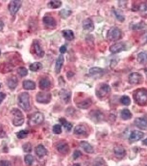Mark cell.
Listing matches in <instances>:
<instances>
[{
	"label": "cell",
	"mask_w": 147,
	"mask_h": 166,
	"mask_svg": "<svg viewBox=\"0 0 147 166\" xmlns=\"http://www.w3.org/2000/svg\"><path fill=\"white\" fill-rule=\"evenodd\" d=\"M29 134V131L28 130H21L17 133V137L19 139H23L27 137Z\"/></svg>",
	"instance_id": "cell-43"
},
{
	"label": "cell",
	"mask_w": 147,
	"mask_h": 166,
	"mask_svg": "<svg viewBox=\"0 0 147 166\" xmlns=\"http://www.w3.org/2000/svg\"><path fill=\"white\" fill-rule=\"evenodd\" d=\"M59 122L64 127V128L67 130V131H71V130L73 128V125L70 122H69L65 118H64V117L60 118Z\"/></svg>",
	"instance_id": "cell-35"
},
{
	"label": "cell",
	"mask_w": 147,
	"mask_h": 166,
	"mask_svg": "<svg viewBox=\"0 0 147 166\" xmlns=\"http://www.w3.org/2000/svg\"><path fill=\"white\" fill-rule=\"evenodd\" d=\"M143 75L138 73H132L130 75L128 81L131 85H140L143 82Z\"/></svg>",
	"instance_id": "cell-8"
},
{
	"label": "cell",
	"mask_w": 147,
	"mask_h": 166,
	"mask_svg": "<svg viewBox=\"0 0 147 166\" xmlns=\"http://www.w3.org/2000/svg\"><path fill=\"white\" fill-rule=\"evenodd\" d=\"M25 162L27 166H32L33 163L34 162V158H33V155H29V154L26 155L25 157Z\"/></svg>",
	"instance_id": "cell-42"
},
{
	"label": "cell",
	"mask_w": 147,
	"mask_h": 166,
	"mask_svg": "<svg viewBox=\"0 0 147 166\" xmlns=\"http://www.w3.org/2000/svg\"><path fill=\"white\" fill-rule=\"evenodd\" d=\"M73 166H80V164L79 163H75Z\"/></svg>",
	"instance_id": "cell-56"
},
{
	"label": "cell",
	"mask_w": 147,
	"mask_h": 166,
	"mask_svg": "<svg viewBox=\"0 0 147 166\" xmlns=\"http://www.w3.org/2000/svg\"><path fill=\"white\" fill-rule=\"evenodd\" d=\"M90 116L91 120L94 122H100L103 120L104 114L99 110H92L90 113Z\"/></svg>",
	"instance_id": "cell-17"
},
{
	"label": "cell",
	"mask_w": 147,
	"mask_h": 166,
	"mask_svg": "<svg viewBox=\"0 0 147 166\" xmlns=\"http://www.w3.org/2000/svg\"><path fill=\"white\" fill-rule=\"evenodd\" d=\"M29 68L30 71L35 72V71H38L41 70L43 68V65L40 62H34L33 63H32L29 65Z\"/></svg>",
	"instance_id": "cell-34"
},
{
	"label": "cell",
	"mask_w": 147,
	"mask_h": 166,
	"mask_svg": "<svg viewBox=\"0 0 147 166\" xmlns=\"http://www.w3.org/2000/svg\"><path fill=\"white\" fill-rule=\"evenodd\" d=\"M126 46L123 43H117L111 46L109 48V50L111 53L112 54H117L120 53L123 50H125Z\"/></svg>",
	"instance_id": "cell-16"
},
{
	"label": "cell",
	"mask_w": 147,
	"mask_h": 166,
	"mask_svg": "<svg viewBox=\"0 0 147 166\" xmlns=\"http://www.w3.org/2000/svg\"><path fill=\"white\" fill-rule=\"evenodd\" d=\"M17 73L22 77H26L28 74V71L26 68L21 67L17 69Z\"/></svg>",
	"instance_id": "cell-40"
},
{
	"label": "cell",
	"mask_w": 147,
	"mask_h": 166,
	"mask_svg": "<svg viewBox=\"0 0 147 166\" xmlns=\"http://www.w3.org/2000/svg\"><path fill=\"white\" fill-rule=\"evenodd\" d=\"M51 87V81L49 78H42L39 81V88L42 90H47Z\"/></svg>",
	"instance_id": "cell-18"
},
{
	"label": "cell",
	"mask_w": 147,
	"mask_h": 166,
	"mask_svg": "<svg viewBox=\"0 0 147 166\" xmlns=\"http://www.w3.org/2000/svg\"></svg>",
	"instance_id": "cell-59"
},
{
	"label": "cell",
	"mask_w": 147,
	"mask_h": 166,
	"mask_svg": "<svg viewBox=\"0 0 147 166\" xmlns=\"http://www.w3.org/2000/svg\"><path fill=\"white\" fill-rule=\"evenodd\" d=\"M82 155V153L79 150H76L73 153V158L74 159H76L80 157L81 155Z\"/></svg>",
	"instance_id": "cell-48"
},
{
	"label": "cell",
	"mask_w": 147,
	"mask_h": 166,
	"mask_svg": "<svg viewBox=\"0 0 147 166\" xmlns=\"http://www.w3.org/2000/svg\"><path fill=\"white\" fill-rule=\"evenodd\" d=\"M74 133L76 135H86L87 134V130L84 126L79 125L75 127Z\"/></svg>",
	"instance_id": "cell-30"
},
{
	"label": "cell",
	"mask_w": 147,
	"mask_h": 166,
	"mask_svg": "<svg viewBox=\"0 0 147 166\" xmlns=\"http://www.w3.org/2000/svg\"><path fill=\"white\" fill-rule=\"evenodd\" d=\"M121 117L124 120H128L132 117V114L130 110L124 109L121 111Z\"/></svg>",
	"instance_id": "cell-36"
},
{
	"label": "cell",
	"mask_w": 147,
	"mask_h": 166,
	"mask_svg": "<svg viewBox=\"0 0 147 166\" xmlns=\"http://www.w3.org/2000/svg\"><path fill=\"white\" fill-rule=\"evenodd\" d=\"M44 120L43 113L40 112H36L32 115L28 121L29 125L31 126H35L42 124Z\"/></svg>",
	"instance_id": "cell-6"
},
{
	"label": "cell",
	"mask_w": 147,
	"mask_h": 166,
	"mask_svg": "<svg viewBox=\"0 0 147 166\" xmlns=\"http://www.w3.org/2000/svg\"><path fill=\"white\" fill-rule=\"evenodd\" d=\"M6 83L8 87L10 89V90H14V89L17 88L18 83L17 78L16 75H11L7 77Z\"/></svg>",
	"instance_id": "cell-14"
},
{
	"label": "cell",
	"mask_w": 147,
	"mask_h": 166,
	"mask_svg": "<svg viewBox=\"0 0 147 166\" xmlns=\"http://www.w3.org/2000/svg\"><path fill=\"white\" fill-rule=\"evenodd\" d=\"M0 166H11L10 161L7 160L0 161Z\"/></svg>",
	"instance_id": "cell-49"
},
{
	"label": "cell",
	"mask_w": 147,
	"mask_h": 166,
	"mask_svg": "<svg viewBox=\"0 0 147 166\" xmlns=\"http://www.w3.org/2000/svg\"><path fill=\"white\" fill-rule=\"evenodd\" d=\"M23 88L26 90H33L36 88V84L34 81L31 80H26L23 82Z\"/></svg>",
	"instance_id": "cell-26"
},
{
	"label": "cell",
	"mask_w": 147,
	"mask_h": 166,
	"mask_svg": "<svg viewBox=\"0 0 147 166\" xmlns=\"http://www.w3.org/2000/svg\"><path fill=\"white\" fill-rule=\"evenodd\" d=\"M56 149L58 152L63 155H67L70 152V147L67 142L61 141L56 145Z\"/></svg>",
	"instance_id": "cell-11"
},
{
	"label": "cell",
	"mask_w": 147,
	"mask_h": 166,
	"mask_svg": "<svg viewBox=\"0 0 147 166\" xmlns=\"http://www.w3.org/2000/svg\"><path fill=\"white\" fill-rule=\"evenodd\" d=\"M52 100V95L46 92H38L36 95V101L37 103L43 104H47Z\"/></svg>",
	"instance_id": "cell-7"
},
{
	"label": "cell",
	"mask_w": 147,
	"mask_h": 166,
	"mask_svg": "<svg viewBox=\"0 0 147 166\" xmlns=\"http://www.w3.org/2000/svg\"><path fill=\"white\" fill-rule=\"evenodd\" d=\"M67 47L65 46V45H63V46H62L60 47V48L59 49V51L61 53V54H64V53H66V52H67Z\"/></svg>",
	"instance_id": "cell-51"
},
{
	"label": "cell",
	"mask_w": 147,
	"mask_h": 166,
	"mask_svg": "<svg viewBox=\"0 0 147 166\" xmlns=\"http://www.w3.org/2000/svg\"><path fill=\"white\" fill-rule=\"evenodd\" d=\"M134 123L136 127L140 130H147V117H138L136 118Z\"/></svg>",
	"instance_id": "cell-15"
},
{
	"label": "cell",
	"mask_w": 147,
	"mask_h": 166,
	"mask_svg": "<svg viewBox=\"0 0 147 166\" xmlns=\"http://www.w3.org/2000/svg\"><path fill=\"white\" fill-rule=\"evenodd\" d=\"M144 27V25L143 23L140 22L139 23H136V24L133 25L132 29L133 30H140V29H143Z\"/></svg>",
	"instance_id": "cell-46"
},
{
	"label": "cell",
	"mask_w": 147,
	"mask_h": 166,
	"mask_svg": "<svg viewBox=\"0 0 147 166\" xmlns=\"http://www.w3.org/2000/svg\"><path fill=\"white\" fill-rule=\"evenodd\" d=\"M82 27L84 30L88 31V32H91L94 31V22L91 20V19L88 18L84 20V21L82 22Z\"/></svg>",
	"instance_id": "cell-21"
},
{
	"label": "cell",
	"mask_w": 147,
	"mask_h": 166,
	"mask_svg": "<svg viewBox=\"0 0 147 166\" xmlns=\"http://www.w3.org/2000/svg\"><path fill=\"white\" fill-rule=\"evenodd\" d=\"M60 99L65 104H68L70 102L71 96V92L68 90L65 89H62L59 93Z\"/></svg>",
	"instance_id": "cell-12"
},
{
	"label": "cell",
	"mask_w": 147,
	"mask_h": 166,
	"mask_svg": "<svg viewBox=\"0 0 147 166\" xmlns=\"http://www.w3.org/2000/svg\"><path fill=\"white\" fill-rule=\"evenodd\" d=\"M137 61L140 64L147 63V52H142L138 54Z\"/></svg>",
	"instance_id": "cell-33"
},
{
	"label": "cell",
	"mask_w": 147,
	"mask_h": 166,
	"mask_svg": "<svg viewBox=\"0 0 147 166\" xmlns=\"http://www.w3.org/2000/svg\"><path fill=\"white\" fill-rule=\"evenodd\" d=\"M120 101L121 103L125 106H129L131 103V100L130 97L127 95H123L121 97Z\"/></svg>",
	"instance_id": "cell-41"
},
{
	"label": "cell",
	"mask_w": 147,
	"mask_h": 166,
	"mask_svg": "<svg viewBox=\"0 0 147 166\" xmlns=\"http://www.w3.org/2000/svg\"><path fill=\"white\" fill-rule=\"evenodd\" d=\"M142 143H143V144L144 145L147 146V138L145 139V140H144L143 141H142Z\"/></svg>",
	"instance_id": "cell-54"
},
{
	"label": "cell",
	"mask_w": 147,
	"mask_h": 166,
	"mask_svg": "<svg viewBox=\"0 0 147 166\" xmlns=\"http://www.w3.org/2000/svg\"><path fill=\"white\" fill-rule=\"evenodd\" d=\"M74 75V73L71 72V71H69V72L67 73V77L68 78H71L72 77H73Z\"/></svg>",
	"instance_id": "cell-52"
},
{
	"label": "cell",
	"mask_w": 147,
	"mask_h": 166,
	"mask_svg": "<svg viewBox=\"0 0 147 166\" xmlns=\"http://www.w3.org/2000/svg\"><path fill=\"white\" fill-rule=\"evenodd\" d=\"M1 84H0V89H1Z\"/></svg>",
	"instance_id": "cell-58"
},
{
	"label": "cell",
	"mask_w": 147,
	"mask_h": 166,
	"mask_svg": "<svg viewBox=\"0 0 147 166\" xmlns=\"http://www.w3.org/2000/svg\"><path fill=\"white\" fill-rule=\"evenodd\" d=\"M133 98L135 102L140 106L147 104V89L144 88L137 89L133 94Z\"/></svg>",
	"instance_id": "cell-1"
},
{
	"label": "cell",
	"mask_w": 147,
	"mask_h": 166,
	"mask_svg": "<svg viewBox=\"0 0 147 166\" xmlns=\"http://www.w3.org/2000/svg\"><path fill=\"white\" fill-rule=\"evenodd\" d=\"M80 146L86 153L90 154L94 153V149L90 143H88V142L81 141L80 143Z\"/></svg>",
	"instance_id": "cell-28"
},
{
	"label": "cell",
	"mask_w": 147,
	"mask_h": 166,
	"mask_svg": "<svg viewBox=\"0 0 147 166\" xmlns=\"http://www.w3.org/2000/svg\"><path fill=\"white\" fill-rule=\"evenodd\" d=\"M11 113L14 116L12 124L15 126H21L25 122V116L21 110L17 108H14L11 111Z\"/></svg>",
	"instance_id": "cell-3"
},
{
	"label": "cell",
	"mask_w": 147,
	"mask_h": 166,
	"mask_svg": "<svg viewBox=\"0 0 147 166\" xmlns=\"http://www.w3.org/2000/svg\"><path fill=\"white\" fill-rule=\"evenodd\" d=\"M35 152L36 155L40 158H42L43 157L45 156L48 153L47 149H46V147L43 145H39L36 147Z\"/></svg>",
	"instance_id": "cell-25"
},
{
	"label": "cell",
	"mask_w": 147,
	"mask_h": 166,
	"mask_svg": "<svg viewBox=\"0 0 147 166\" xmlns=\"http://www.w3.org/2000/svg\"><path fill=\"white\" fill-rule=\"evenodd\" d=\"M111 88L107 84H100L96 90V95L100 99H104L109 95L111 92Z\"/></svg>",
	"instance_id": "cell-4"
},
{
	"label": "cell",
	"mask_w": 147,
	"mask_h": 166,
	"mask_svg": "<svg viewBox=\"0 0 147 166\" xmlns=\"http://www.w3.org/2000/svg\"><path fill=\"white\" fill-rule=\"evenodd\" d=\"M114 153L117 158L122 159L126 155V151L122 146H117L114 149Z\"/></svg>",
	"instance_id": "cell-23"
},
{
	"label": "cell",
	"mask_w": 147,
	"mask_h": 166,
	"mask_svg": "<svg viewBox=\"0 0 147 166\" xmlns=\"http://www.w3.org/2000/svg\"><path fill=\"white\" fill-rule=\"evenodd\" d=\"M22 2L19 0L11 1L8 6V9L12 16H14L21 8Z\"/></svg>",
	"instance_id": "cell-9"
},
{
	"label": "cell",
	"mask_w": 147,
	"mask_h": 166,
	"mask_svg": "<svg viewBox=\"0 0 147 166\" xmlns=\"http://www.w3.org/2000/svg\"><path fill=\"white\" fill-rule=\"evenodd\" d=\"M122 36V32L118 27H113L109 29L107 34V38L110 41H117L119 40Z\"/></svg>",
	"instance_id": "cell-5"
},
{
	"label": "cell",
	"mask_w": 147,
	"mask_h": 166,
	"mask_svg": "<svg viewBox=\"0 0 147 166\" xmlns=\"http://www.w3.org/2000/svg\"><path fill=\"white\" fill-rule=\"evenodd\" d=\"M64 62V57L63 56V54H61L58 57L56 60V65H55V71L57 74H59L62 71Z\"/></svg>",
	"instance_id": "cell-20"
},
{
	"label": "cell",
	"mask_w": 147,
	"mask_h": 166,
	"mask_svg": "<svg viewBox=\"0 0 147 166\" xmlns=\"http://www.w3.org/2000/svg\"><path fill=\"white\" fill-rule=\"evenodd\" d=\"M72 14V11L66 9H63L59 12L60 16L63 19H66L69 17Z\"/></svg>",
	"instance_id": "cell-39"
},
{
	"label": "cell",
	"mask_w": 147,
	"mask_h": 166,
	"mask_svg": "<svg viewBox=\"0 0 147 166\" xmlns=\"http://www.w3.org/2000/svg\"><path fill=\"white\" fill-rule=\"evenodd\" d=\"M104 72V71L101 68L95 67L91 68L89 70V74L91 75V77H101Z\"/></svg>",
	"instance_id": "cell-22"
},
{
	"label": "cell",
	"mask_w": 147,
	"mask_h": 166,
	"mask_svg": "<svg viewBox=\"0 0 147 166\" xmlns=\"http://www.w3.org/2000/svg\"><path fill=\"white\" fill-rule=\"evenodd\" d=\"M14 66L13 64L11 63H4L0 65V72L2 74H5L7 73L10 72L11 71H13Z\"/></svg>",
	"instance_id": "cell-27"
},
{
	"label": "cell",
	"mask_w": 147,
	"mask_h": 166,
	"mask_svg": "<svg viewBox=\"0 0 147 166\" xmlns=\"http://www.w3.org/2000/svg\"><path fill=\"white\" fill-rule=\"evenodd\" d=\"M52 132L54 134H59L62 132V126L59 124H56L52 127Z\"/></svg>",
	"instance_id": "cell-44"
},
{
	"label": "cell",
	"mask_w": 147,
	"mask_h": 166,
	"mask_svg": "<svg viewBox=\"0 0 147 166\" xmlns=\"http://www.w3.org/2000/svg\"><path fill=\"white\" fill-rule=\"evenodd\" d=\"M1 50H0V56H1Z\"/></svg>",
	"instance_id": "cell-57"
},
{
	"label": "cell",
	"mask_w": 147,
	"mask_h": 166,
	"mask_svg": "<svg viewBox=\"0 0 147 166\" xmlns=\"http://www.w3.org/2000/svg\"><path fill=\"white\" fill-rule=\"evenodd\" d=\"M62 33L64 38L68 41H73L75 38L73 31L70 29L63 30Z\"/></svg>",
	"instance_id": "cell-31"
},
{
	"label": "cell",
	"mask_w": 147,
	"mask_h": 166,
	"mask_svg": "<svg viewBox=\"0 0 147 166\" xmlns=\"http://www.w3.org/2000/svg\"><path fill=\"white\" fill-rule=\"evenodd\" d=\"M144 136V134L143 132L136 130L131 132V134H130L129 140L130 141L132 142L138 141L143 137Z\"/></svg>",
	"instance_id": "cell-19"
},
{
	"label": "cell",
	"mask_w": 147,
	"mask_h": 166,
	"mask_svg": "<svg viewBox=\"0 0 147 166\" xmlns=\"http://www.w3.org/2000/svg\"><path fill=\"white\" fill-rule=\"evenodd\" d=\"M4 23L2 21H1L0 20V31H2V29H4Z\"/></svg>",
	"instance_id": "cell-53"
},
{
	"label": "cell",
	"mask_w": 147,
	"mask_h": 166,
	"mask_svg": "<svg viewBox=\"0 0 147 166\" xmlns=\"http://www.w3.org/2000/svg\"><path fill=\"white\" fill-rule=\"evenodd\" d=\"M6 136H7V134H6V131L4 129V126L0 124V138H2L6 137Z\"/></svg>",
	"instance_id": "cell-47"
},
{
	"label": "cell",
	"mask_w": 147,
	"mask_h": 166,
	"mask_svg": "<svg viewBox=\"0 0 147 166\" xmlns=\"http://www.w3.org/2000/svg\"><path fill=\"white\" fill-rule=\"evenodd\" d=\"M62 2L59 0L50 1L48 2V4H47L48 7H49V8H52V9L59 8L62 6Z\"/></svg>",
	"instance_id": "cell-32"
},
{
	"label": "cell",
	"mask_w": 147,
	"mask_h": 166,
	"mask_svg": "<svg viewBox=\"0 0 147 166\" xmlns=\"http://www.w3.org/2000/svg\"><path fill=\"white\" fill-rule=\"evenodd\" d=\"M114 14L115 15L116 17L118 20V21L121 22H123L125 20V17L123 14L122 12L119 10H115L113 11Z\"/></svg>",
	"instance_id": "cell-38"
},
{
	"label": "cell",
	"mask_w": 147,
	"mask_h": 166,
	"mask_svg": "<svg viewBox=\"0 0 147 166\" xmlns=\"http://www.w3.org/2000/svg\"><path fill=\"white\" fill-rule=\"evenodd\" d=\"M92 100L91 99L88 98L77 103L76 105L78 108L81 109H88L92 105Z\"/></svg>",
	"instance_id": "cell-24"
},
{
	"label": "cell",
	"mask_w": 147,
	"mask_h": 166,
	"mask_svg": "<svg viewBox=\"0 0 147 166\" xmlns=\"http://www.w3.org/2000/svg\"><path fill=\"white\" fill-rule=\"evenodd\" d=\"M23 149L24 152L26 153H30L32 150V146L31 143L29 142L26 143L23 146Z\"/></svg>",
	"instance_id": "cell-45"
},
{
	"label": "cell",
	"mask_w": 147,
	"mask_h": 166,
	"mask_svg": "<svg viewBox=\"0 0 147 166\" xmlns=\"http://www.w3.org/2000/svg\"><path fill=\"white\" fill-rule=\"evenodd\" d=\"M6 97V94L3 92H0V104L3 102Z\"/></svg>",
	"instance_id": "cell-50"
},
{
	"label": "cell",
	"mask_w": 147,
	"mask_h": 166,
	"mask_svg": "<svg viewBox=\"0 0 147 166\" xmlns=\"http://www.w3.org/2000/svg\"><path fill=\"white\" fill-rule=\"evenodd\" d=\"M32 49L35 55L39 58H43L45 55V52L42 49L40 44L38 40L35 39L32 44Z\"/></svg>",
	"instance_id": "cell-10"
},
{
	"label": "cell",
	"mask_w": 147,
	"mask_h": 166,
	"mask_svg": "<svg viewBox=\"0 0 147 166\" xmlns=\"http://www.w3.org/2000/svg\"><path fill=\"white\" fill-rule=\"evenodd\" d=\"M18 106L25 111H28L31 110L30 95L27 92H23L20 93L17 98Z\"/></svg>",
	"instance_id": "cell-2"
},
{
	"label": "cell",
	"mask_w": 147,
	"mask_h": 166,
	"mask_svg": "<svg viewBox=\"0 0 147 166\" xmlns=\"http://www.w3.org/2000/svg\"><path fill=\"white\" fill-rule=\"evenodd\" d=\"M138 10L140 12L142 16L144 17H147V1L142 2L139 5Z\"/></svg>",
	"instance_id": "cell-29"
},
{
	"label": "cell",
	"mask_w": 147,
	"mask_h": 166,
	"mask_svg": "<svg viewBox=\"0 0 147 166\" xmlns=\"http://www.w3.org/2000/svg\"><path fill=\"white\" fill-rule=\"evenodd\" d=\"M92 166H108V165L103 158L97 157L94 159Z\"/></svg>",
	"instance_id": "cell-37"
},
{
	"label": "cell",
	"mask_w": 147,
	"mask_h": 166,
	"mask_svg": "<svg viewBox=\"0 0 147 166\" xmlns=\"http://www.w3.org/2000/svg\"><path fill=\"white\" fill-rule=\"evenodd\" d=\"M43 22L49 29H54L57 25L56 19L50 16H46L43 18Z\"/></svg>",
	"instance_id": "cell-13"
},
{
	"label": "cell",
	"mask_w": 147,
	"mask_h": 166,
	"mask_svg": "<svg viewBox=\"0 0 147 166\" xmlns=\"http://www.w3.org/2000/svg\"><path fill=\"white\" fill-rule=\"evenodd\" d=\"M144 73H145V74L146 75V77H147V68H146L144 69Z\"/></svg>",
	"instance_id": "cell-55"
}]
</instances>
